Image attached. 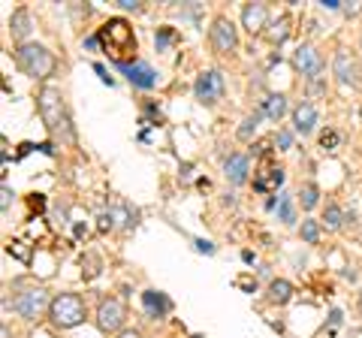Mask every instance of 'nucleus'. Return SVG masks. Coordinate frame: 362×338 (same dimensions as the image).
<instances>
[{
    "label": "nucleus",
    "mask_w": 362,
    "mask_h": 338,
    "mask_svg": "<svg viewBox=\"0 0 362 338\" xmlns=\"http://www.w3.org/2000/svg\"><path fill=\"white\" fill-rule=\"evenodd\" d=\"M97 37H100V42H103V52L115 61V66L130 64V58L136 54V33H133L127 18L103 21V28L97 30Z\"/></svg>",
    "instance_id": "nucleus-2"
},
{
    "label": "nucleus",
    "mask_w": 362,
    "mask_h": 338,
    "mask_svg": "<svg viewBox=\"0 0 362 338\" xmlns=\"http://www.w3.org/2000/svg\"><path fill=\"white\" fill-rule=\"evenodd\" d=\"M359 52H362V40H359Z\"/></svg>",
    "instance_id": "nucleus-41"
},
{
    "label": "nucleus",
    "mask_w": 362,
    "mask_h": 338,
    "mask_svg": "<svg viewBox=\"0 0 362 338\" xmlns=\"http://www.w3.org/2000/svg\"><path fill=\"white\" fill-rule=\"evenodd\" d=\"M332 73L341 85H356L359 82V64L347 49H338L332 58Z\"/></svg>",
    "instance_id": "nucleus-10"
},
{
    "label": "nucleus",
    "mask_w": 362,
    "mask_h": 338,
    "mask_svg": "<svg viewBox=\"0 0 362 338\" xmlns=\"http://www.w3.org/2000/svg\"><path fill=\"white\" fill-rule=\"evenodd\" d=\"M16 64L21 66V73L30 76V78H49L54 73V66H58L54 54L45 46H40V42H25V46H18Z\"/></svg>",
    "instance_id": "nucleus-4"
},
{
    "label": "nucleus",
    "mask_w": 362,
    "mask_h": 338,
    "mask_svg": "<svg viewBox=\"0 0 362 338\" xmlns=\"http://www.w3.org/2000/svg\"><path fill=\"white\" fill-rule=\"evenodd\" d=\"M194 245H197V251H199V254H214V251H218V247H214L209 239H197Z\"/></svg>",
    "instance_id": "nucleus-31"
},
{
    "label": "nucleus",
    "mask_w": 362,
    "mask_h": 338,
    "mask_svg": "<svg viewBox=\"0 0 362 338\" xmlns=\"http://www.w3.org/2000/svg\"><path fill=\"white\" fill-rule=\"evenodd\" d=\"M100 46H103V42H100V37H88V40H85V49H100Z\"/></svg>",
    "instance_id": "nucleus-34"
},
{
    "label": "nucleus",
    "mask_w": 362,
    "mask_h": 338,
    "mask_svg": "<svg viewBox=\"0 0 362 338\" xmlns=\"http://www.w3.org/2000/svg\"><path fill=\"white\" fill-rule=\"evenodd\" d=\"M85 317H88V308L78 293H58L49 305V320L58 330H76L78 323H85Z\"/></svg>",
    "instance_id": "nucleus-3"
},
{
    "label": "nucleus",
    "mask_w": 362,
    "mask_h": 338,
    "mask_svg": "<svg viewBox=\"0 0 362 338\" xmlns=\"http://www.w3.org/2000/svg\"><path fill=\"white\" fill-rule=\"evenodd\" d=\"M124 317H127V314H124V302L115 296H109L97 305V330L100 332H106V335L118 332L124 326Z\"/></svg>",
    "instance_id": "nucleus-8"
},
{
    "label": "nucleus",
    "mask_w": 362,
    "mask_h": 338,
    "mask_svg": "<svg viewBox=\"0 0 362 338\" xmlns=\"http://www.w3.org/2000/svg\"><path fill=\"white\" fill-rule=\"evenodd\" d=\"M190 338H202V335H190Z\"/></svg>",
    "instance_id": "nucleus-40"
},
{
    "label": "nucleus",
    "mask_w": 362,
    "mask_h": 338,
    "mask_svg": "<svg viewBox=\"0 0 362 338\" xmlns=\"http://www.w3.org/2000/svg\"><path fill=\"white\" fill-rule=\"evenodd\" d=\"M299 235H302V242H308V245H317L320 242V223L317 221H302V227H299Z\"/></svg>",
    "instance_id": "nucleus-24"
},
{
    "label": "nucleus",
    "mask_w": 362,
    "mask_h": 338,
    "mask_svg": "<svg viewBox=\"0 0 362 338\" xmlns=\"http://www.w3.org/2000/svg\"><path fill=\"white\" fill-rule=\"evenodd\" d=\"M281 185H284V169L275 166L266 157L263 166H259V173L254 175V187L259 190V194H269V190H278Z\"/></svg>",
    "instance_id": "nucleus-12"
},
{
    "label": "nucleus",
    "mask_w": 362,
    "mask_h": 338,
    "mask_svg": "<svg viewBox=\"0 0 362 338\" xmlns=\"http://www.w3.org/2000/svg\"><path fill=\"white\" fill-rule=\"evenodd\" d=\"M323 223H326V230H341L344 211L338 209L335 202H326V209H323Z\"/></svg>",
    "instance_id": "nucleus-23"
},
{
    "label": "nucleus",
    "mask_w": 362,
    "mask_h": 338,
    "mask_svg": "<svg viewBox=\"0 0 362 338\" xmlns=\"http://www.w3.org/2000/svg\"><path fill=\"white\" fill-rule=\"evenodd\" d=\"M259 121H263V112H254V115H247V118L242 121V127L235 130V136H239L242 142H251L254 133H257V127H259Z\"/></svg>",
    "instance_id": "nucleus-22"
},
{
    "label": "nucleus",
    "mask_w": 362,
    "mask_h": 338,
    "mask_svg": "<svg viewBox=\"0 0 362 338\" xmlns=\"http://www.w3.org/2000/svg\"><path fill=\"white\" fill-rule=\"evenodd\" d=\"M16 194H13V190H9L6 185H4V202H0V206H4V211H9V199H13Z\"/></svg>",
    "instance_id": "nucleus-33"
},
{
    "label": "nucleus",
    "mask_w": 362,
    "mask_h": 338,
    "mask_svg": "<svg viewBox=\"0 0 362 338\" xmlns=\"http://www.w3.org/2000/svg\"><path fill=\"white\" fill-rule=\"evenodd\" d=\"M320 145H323V148H326V151H332V148H335V145H338V133H335V130H326V133H323V136H320Z\"/></svg>",
    "instance_id": "nucleus-28"
},
{
    "label": "nucleus",
    "mask_w": 362,
    "mask_h": 338,
    "mask_svg": "<svg viewBox=\"0 0 362 338\" xmlns=\"http://www.w3.org/2000/svg\"><path fill=\"white\" fill-rule=\"evenodd\" d=\"M209 42L218 54H233L239 49V28H235L226 16H218L209 28Z\"/></svg>",
    "instance_id": "nucleus-5"
},
{
    "label": "nucleus",
    "mask_w": 362,
    "mask_h": 338,
    "mask_svg": "<svg viewBox=\"0 0 362 338\" xmlns=\"http://www.w3.org/2000/svg\"><path fill=\"white\" fill-rule=\"evenodd\" d=\"M194 94L202 106H214L223 97V76L218 70H202L194 82Z\"/></svg>",
    "instance_id": "nucleus-7"
},
{
    "label": "nucleus",
    "mask_w": 362,
    "mask_h": 338,
    "mask_svg": "<svg viewBox=\"0 0 362 338\" xmlns=\"http://www.w3.org/2000/svg\"><path fill=\"white\" fill-rule=\"evenodd\" d=\"M169 40H173V28H160V33L154 37V42H157V52H163L166 46H169Z\"/></svg>",
    "instance_id": "nucleus-27"
},
{
    "label": "nucleus",
    "mask_w": 362,
    "mask_h": 338,
    "mask_svg": "<svg viewBox=\"0 0 362 338\" xmlns=\"http://www.w3.org/2000/svg\"><path fill=\"white\" fill-rule=\"evenodd\" d=\"M329 323H332V326L341 323V311H332V314H329Z\"/></svg>",
    "instance_id": "nucleus-38"
},
{
    "label": "nucleus",
    "mask_w": 362,
    "mask_h": 338,
    "mask_svg": "<svg viewBox=\"0 0 362 338\" xmlns=\"http://www.w3.org/2000/svg\"><path fill=\"white\" fill-rule=\"evenodd\" d=\"M275 145H278V151L293 148V133H290V130H278V133H275Z\"/></svg>",
    "instance_id": "nucleus-26"
},
{
    "label": "nucleus",
    "mask_w": 362,
    "mask_h": 338,
    "mask_svg": "<svg viewBox=\"0 0 362 338\" xmlns=\"http://www.w3.org/2000/svg\"><path fill=\"white\" fill-rule=\"evenodd\" d=\"M320 6H323V9H341V4H338V0H320Z\"/></svg>",
    "instance_id": "nucleus-36"
},
{
    "label": "nucleus",
    "mask_w": 362,
    "mask_h": 338,
    "mask_svg": "<svg viewBox=\"0 0 362 338\" xmlns=\"http://www.w3.org/2000/svg\"><path fill=\"white\" fill-rule=\"evenodd\" d=\"M287 97L284 94H269L266 100H263V109H259V112H263V115L269 118V121H281V118H284L287 115Z\"/></svg>",
    "instance_id": "nucleus-17"
},
{
    "label": "nucleus",
    "mask_w": 362,
    "mask_h": 338,
    "mask_svg": "<svg viewBox=\"0 0 362 338\" xmlns=\"http://www.w3.org/2000/svg\"><path fill=\"white\" fill-rule=\"evenodd\" d=\"M97 266H100V263H97V257H88V272H82V275H85L88 281H90V278H97V275H100V269H97Z\"/></svg>",
    "instance_id": "nucleus-30"
},
{
    "label": "nucleus",
    "mask_w": 362,
    "mask_h": 338,
    "mask_svg": "<svg viewBox=\"0 0 362 338\" xmlns=\"http://www.w3.org/2000/svg\"><path fill=\"white\" fill-rule=\"evenodd\" d=\"M94 73H97L100 78H103V82H106V85H112V76L106 73V66H103V64H94Z\"/></svg>",
    "instance_id": "nucleus-32"
},
{
    "label": "nucleus",
    "mask_w": 362,
    "mask_h": 338,
    "mask_svg": "<svg viewBox=\"0 0 362 338\" xmlns=\"http://www.w3.org/2000/svg\"><path fill=\"white\" fill-rule=\"evenodd\" d=\"M49 305H52V299H49V293H45L42 287L21 290L18 296L13 299V311L21 314L25 320H37V317H42V311H49Z\"/></svg>",
    "instance_id": "nucleus-6"
},
{
    "label": "nucleus",
    "mask_w": 362,
    "mask_h": 338,
    "mask_svg": "<svg viewBox=\"0 0 362 338\" xmlns=\"http://www.w3.org/2000/svg\"><path fill=\"white\" fill-rule=\"evenodd\" d=\"M37 109H40V118L45 124V130H49L54 139H61V142H73L76 139L70 115H66V103H64L61 88L45 85L40 91V97H37Z\"/></svg>",
    "instance_id": "nucleus-1"
},
{
    "label": "nucleus",
    "mask_w": 362,
    "mask_h": 338,
    "mask_svg": "<svg viewBox=\"0 0 362 338\" xmlns=\"http://www.w3.org/2000/svg\"><path fill=\"white\" fill-rule=\"evenodd\" d=\"M242 28L251 33H263L266 28H269V9H266V4H245V9H242Z\"/></svg>",
    "instance_id": "nucleus-13"
},
{
    "label": "nucleus",
    "mask_w": 362,
    "mask_h": 338,
    "mask_svg": "<svg viewBox=\"0 0 362 338\" xmlns=\"http://www.w3.org/2000/svg\"><path fill=\"white\" fill-rule=\"evenodd\" d=\"M9 30H13V40H18L25 46L28 33H30V13L28 9H16L13 18H9Z\"/></svg>",
    "instance_id": "nucleus-18"
},
{
    "label": "nucleus",
    "mask_w": 362,
    "mask_h": 338,
    "mask_svg": "<svg viewBox=\"0 0 362 338\" xmlns=\"http://www.w3.org/2000/svg\"><path fill=\"white\" fill-rule=\"evenodd\" d=\"M247 173H251V161H247L245 154H230L223 161V175H226L230 185H245Z\"/></svg>",
    "instance_id": "nucleus-16"
},
{
    "label": "nucleus",
    "mask_w": 362,
    "mask_h": 338,
    "mask_svg": "<svg viewBox=\"0 0 362 338\" xmlns=\"http://www.w3.org/2000/svg\"><path fill=\"white\" fill-rule=\"evenodd\" d=\"M293 299V284L284 278H275L269 284V302H275V305H287V302Z\"/></svg>",
    "instance_id": "nucleus-19"
},
{
    "label": "nucleus",
    "mask_w": 362,
    "mask_h": 338,
    "mask_svg": "<svg viewBox=\"0 0 362 338\" xmlns=\"http://www.w3.org/2000/svg\"><path fill=\"white\" fill-rule=\"evenodd\" d=\"M118 338H142V335L136 330H124V332H118Z\"/></svg>",
    "instance_id": "nucleus-37"
},
{
    "label": "nucleus",
    "mask_w": 362,
    "mask_h": 338,
    "mask_svg": "<svg viewBox=\"0 0 362 338\" xmlns=\"http://www.w3.org/2000/svg\"><path fill=\"white\" fill-rule=\"evenodd\" d=\"M317 202H320V187H317L314 182H305L299 187V206L305 211H311V209H317Z\"/></svg>",
    "instance_id": "nucleus-21"
},
{
    "label": "nucleus",
    "mask_w": 362,
    "mask_h": 338,
    "mask_svg": "<svg viewBox=\"0 0 362 338\" xmlns=\"http://www.w3.org/2000/svg\"><path fill=\"white\" fill-rule=\"evenodd\" d=\"M118 70L127 76V82L133 88H142V91H148V88L157 85V73H154V66L151 64H145V61H133V64H121Z\"/></svg>",
    "instance_id": "nucleus-9"
},
{
    "label": "nucleus",
    "mask_w": 362,
    "mask_h": 338,
    "mask_svg": "<svg viewBox=\"0 0 362 338\" xmlns=\"http://www.w3.org/2000/svg\"><path fill=\"white\" fill-rule=\"evenodd\" d=\"M269 28H272V30L266 33V37H269L272 46H284L287 37H290V16H281L278 21H272Z\"/></svg>",
    "instance_id": "nucleus-20"
},
{
    "label": "nucleus",
    "mask_w": 362,
    "mask_h": 338,
    "mask_svg": "<svg viewBox=\"0 0 362 338\" xmlns=\"http://www.w3.org/2000/svg\"><path fill=\"white\" fill-rule=\"evenodd\" d=\"M293 64H296V70H299L305 78H317V76L323 73V58L317 54L314 46H308V42L296 49V54H293Z\"/></svg>",
    "instance_id": "nucleus-11"
},
{
    "label": "nucleus",
    "mask_w": 362,
    "mask_h": 338,
    "mask_svg": "<svg viewBox=\"0 0 362 338\" xmlns=\"http://www.w3.org/2000/svg\"><path fill=\"white\" fill-rule=\"evenodd\" d=\"M118 6H121V9H139V4H136V0H118Z\"/></svg>",
    "instance_id": "nucleus-35"
},
{
    "label": "nucleus",
    "mask_w": 362,
    "mask_h": 338,
    "mask_svg": "<svg viewBox=\"0 0 362 338\" xmlns=\"http://www.w3.org/2000/svg\"><path fill=\"white\" fill-rule=\"evenodd\" d=\"M278 218L284 221V223H293L296 221V215H293V199L287 194H281L278 197Z\"/></svg>",
    "instance_id": "nucleus-25"
},
{
    "label": "nucleus",
    "mask_w": 362,
    "mask_h": 338,
    "mask_svg": "<svg viewBox=\"0 0 362 338\" xmlns=\"http://www.w3.org/2000/svg\"><path fill=\"white\" fill-rule=\"evenodd\" d=\"M293 130L302 133V136H311V133L317 130V109H314V103L302 100V103L293 109Z\"/></svg>",
    "instance_id": "nucleus-15"
},
{
    "label": "nucleus",
    "mask_w": 362,
    "mask_h": 338,
    "mask_svg": "<svg viewBox=\"0 0 362 338\" xmlns=\"http://www.w3.org/2000/svg\"><path fill=\"white\" fill-rule=\"evenodd\" d=\"M142 308H145V314H148L151 320H160V317H166V314L173 311V299H169L166 293H160V290H145L142 293Z\"/></svg>",
    "instance_id": "nucleus-14"
},
{
    "label": "nucleus",
    "mask_w": 362,
    "mask_h": 338,
    "mask_svg": "<svg viewBox=\"0 0 362 338\" xmlns=\"http://www.w3.org/2000/svg\"><path fill=\"white\" fill-rule=\"evenodd\" d=\"M115 227V215H112V211H103V215H100V230H112Z\"/></svg>",
    "instance_id": "nucleus-29"
},
{
    "label": "nucleus",
    "mask_w": 362,
    "mask_h": 338,
    "mask_svg": "<svg viewBox=\"0 0 362 338\" xmlns=\"http://www.w3.org/2000/svg\"><path fill=\"white\" fill-rule=\"evenodd\" d=\"M359 308H362V293H359Z\"/></svg>",
    "instance_id": "nucleus-39"
}]
</instances>
